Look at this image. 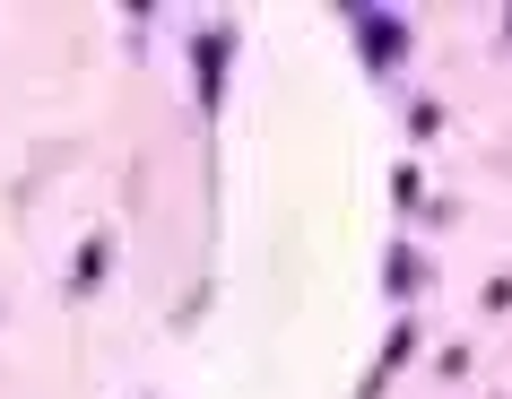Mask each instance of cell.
I'll use <instances>...</instances> for the list:
<instances>
[{
	"label": "cell",
	"instance_id": "obj_2",
	"mask_svg": "<svg viewBox=\"0 0 512 399\" xmlns=\"http://www.w3.org/2000/svg\"><path fill=\"white\" fill-rule=\"evenodd\" d=\"M191 53H200V105H217V79H226V53H235V35L209 27V35H191Z\"/></svg>",
	"mask_w": 512,
	"mask_h": 399
},
{
	"label": "cell",
	"instance_id": "obj_1",
	"mask_svg": "<svg viewBox=\"0 0 512 399\" xmlns=\"http://www.w3.org/2000/svg\"><path fill=\"white\" fill-rule=\"evenodd\" d=\"M348 18H356V44H365V61H374V70L408 61V18H391V9H348Z\"/></svg>",
	"mask_w": 512,
	"mask_h": 399
}]
</instances>
